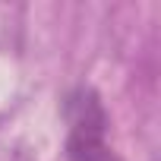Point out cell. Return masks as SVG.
Masks as SVG:
<instances>
[{
    "label": "cell",
    "mask_w": 161,
    "mask_h": 161,
    "mask_svg": "<svg viewBox=\"0 0 161 161\" xmlns=\"http://www.w3.org/2000/svg\"><path fill=\"white\" fill-rule=\"evenodd\" d=\"M66 120H69L66 136L69 161H117L108 145V114L95 92L79 89L76 95H69Z\"/></svg>",
    "instance_id": "6da1fadb"
}]
</instances>
